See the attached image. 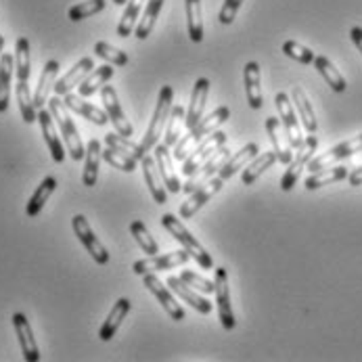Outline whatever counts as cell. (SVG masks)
Listing matches in <instances>:
<instances>
[{"label": "cell", "mask_w": 362, "mask_h": 362, "mask_svg": "<svg viewBox=\"0 0 362 362\" xmlns=\"http://www.w3.org/2000/svg\"><path fill=\"white\" fill-rule=\"evenodd\" d=\"M105 143H107V147H111L113 151L132 157V159H136V161H141L143 157L147 156L141 143H134L130 136H122L119 132H109V134H105Z\"/></svg>", "instance_id": "obj_34"}, {"label": "cell", "mask_w": 362, "mask_h": 362, "mask_svg": "<svg viewBox=\"0 0 362 362\" xmlns=\"http://www.w3.org/2000/svg\"><path fill=\"white\" fill-rule=\"evenodd\" d=\"M172 99H174V88L172 86H161L159 90V99H157L156 111H153V117L149 122V128L145 132V139H143V149L145 153L153 151L159 141V136L163 134V128H165V119H170V113H172Z\"/></svg>", "instance_id": "obj_4"}, {"label": "cell", "mask_w": 362, "mask_h": 362, "mask_svg": "<svg viewBox=\"0 0 362 362\" xmlns=\"http://www.w3.org/2000/svg\"><path fill=\"white\" fill-rule=\"evenodd\" d=\"M113 74H115V69H113V65H101V67H95L82 82H80V86H78V95L80 97H84V99H88V97H93L99 88H103L105 84L113 78Z\"/></svg>", "instance_id": "obj_30"}, {"label": "cell", "mask_w": 362, "mask_h": 362, "mask_svg": "<svg viewBox=\"0 0 362 362\" xmlns=\"http://www.w3.org/2000/svg\"><path fill=\"white\" fill-rule=\"evenodd\" d=\"M57 74H59V61H47L42 74H40V80H38V86L34 90V105L36 109H42L45 105L49 103V93L54 88V82H57Z\"/></svg>", "instance_id": "obj_29"}, {"label": "cell", "mask_w": 362, "mask_h": 362, "mask_svg": "<svg viewBox=\"0 0 362 362\" xmlns=\"http://www.w3.org/2000/svg\"><path fill=\"white\" fill-rule=\"evenodd\" d=\"M95 54H99L101 59H105L109 65H115V67H124V65H128V54L122 51V49H115V47H111V45H107V42H97L95 45Z\"/></svg>", "instance_id": "obj_46"}, {"label": "cell", "mask_w": 362, "mask_h": 362, "mask_svg": "<svg viewBox=\"0 0 362 362\" xmlns=\"http://www.w3.org/2000/svg\"><path fill=\"white\" fill-rule=\"evenodd\" d=\"M38 122H40V128H42V136H45V143L51 151V157L54 163H63L65 161V145L57 132V122L52 117L51 109H38Z\"/></svg>", "instance_id": "obj_17"}, {"label": "cell", "mask_w": 362, "mask_h": 362, "mask_svg": "<svg viewBox=\"0 0 362 362\" xmlns=\"http://www.w3.org/2000/svg\"><path fill=\"white\" fill-rule=\"evenodd\" d=\"M156 161L168 193H180L182 182H180V178H178V174L174 170V157L170 156V147L165 143H157L156 145Z\"/></svg>", "instance_id": "obj_20"}, {"label": "cell", "mask_w": 362, "mask_h": 362, "mask_svg": "<svg viewBox=\"0 0 362 362\" xmlns=\"http://www.w3.org/2000/svg\"><path fill=\"white\" fill-rule=\"evenodd\" d=\"M49 109H51L52 117L57 122V128L61 132V139L65 143V149H67L69 157L74 161H82L86 157V147H84L82 136H80V132H78V128H76V124H74V119L69 115L67 105L63 103V99L57 95V97L49 99Z\"/></svg>", "instance_id": "obj_2"}, {"label": "cell", "mask_w": 362, "mask_h": 362, "mask_svg": "<svg viewBox=\"0 0 362 362\" xmlns=\"http://www.w3.org/2000/svg\"><path fill=\"white\" fill-rule=\"evenodd\" d=\"M209 93V80L207 78H199L193 86V95H191V103H189V111H187V122L185 128L191 130L195 124H199V119L204 117V109H206V99Z\"/></svg>", "instance_id": "obj_25"}, {"label": "cell", "mask_w": 362, "mask_h": 362, "mask_svg": "<svg viewBox=\"0 0 362 362\" xmlns=\"http://www.w3.org/2000/svg\"><path fill=\"white\" fill-rule=\"evenodd\" d=\"M11 320H13L15 335H17V339H19L21 354H23L25 362L40 361V350H38V344H36V339H34V331H32V325H30L28 316L21 314V312H15Z\"/></svg>", "instance_id": "obj_14"}, {"label": "cell", "mask_w": 362, "mask_h": 362, "mask_svg": "<svg viewBox=\"0 0 362 362\" xmlns=\"http://www.w3.org/2000/svg\"><path fill=\"white\" fill-rule=\"evenodd\" d=\"M230 157V151L226 149V147H220L214 156L207 159L206 163L193 174V176H189V180L182 185V193H187V195H191L195 189H199L202 185H206L209 178H214L216 176V172H220V168L226 163V159Z\"/></svg>", "instance_id": "obj_11"}, {"label": "cell", "mask_w": 362, "mask_h": 362, "mask_svg": "<svg viewBox=\"0 0 362 362\" xmlns=\"http://www.w3.org/2000/svg\"><path fill=\"white\" fill-rule=\"evenodd\" d=\"M259 153V147L258 143H247L243 149H239L237 153H233V156L226 159V163L220 168V172H218V176L222 178V180H228V178H233L239 170H243L254 157Z\"/></svg>", "instance_id": "obj_27"}, {"label": "cell", "mask_w": 362, "mask_h": 362, "mask_svg": "<svg viewBox=\"0 0 362 362\" xmlns=\"http://www.w3.org/2000/svg\"><path fill=\"white\" fill-rule=\"evenodd\" d=\"M348 178H350V185H352V187H361L362 185V165L354 168V170L348 174Z\"/></svg>", "instance_id": "obj_52"}, {"label": "cell", "mask_w": 362, "mask_h": 362, "mask_svg": "<svg viewBox=\"0 0 362 362\" xmlns=\"http://www.w3.org/2000/svg\"><path fill=\"white\" fill-rule=\"evenodd\" d=\"M13 69H15V57L11 52H2V57H0V113H4L11 103Z\"/></svg>", "instance_id": "obj_33"}, {"label": "cell", "mask_w": 362, "mask_h": 362, "mask_svg": "<svg viewBox=\"0 0 362 362\" xmlns=\"http://www.w3.org/2000/svg\"><path fill=\"white\" fill-rule=\"evenodd\" d=\"M185 11H187L189 38L193 42H202L204 40V11H202V0H185Z\"/></svg>", "instance_id": "obj_37"}, {"label": "cell", "mask_w": 362, "mask_h": 362, "mask_svg": "<svg viewBox=\"0 0 362 362\" xmlns=\"http://www.w3.org/2000/svg\"><path fill=\"white\" fill-rule=\"evenodd\" d=\"M103 159L109 163V165H113V168H117V170H122V172H134L136 170V159H132V157L124 156V153H117V151H113L111 147H107L103 151Z\"/></svg>", "instance_id": "obj_48"}, {"label": "cell", "mask_w": 362, "mask_h": 362, "mask_svg": "<svg viewBox=\"0 0 362 362\" xmlns=\"http://www.w3.org/2000/svg\"><path fill=\"white\" fill-rule=\"evenodd\" d=\"M105 6H107L105 0H86V2L74 4V6L67 11V17H69V21H76V23H78V21H84V19H88V17L101 13Z\"/></svg>", "instance_id": "obj_45"}, {"label": "cell", "mask_w": 362, "mask_h": 362, "mask_svg": "<svg viewBox=\"0 0 362 362\" xmlns=\"http://www.w3.org/2000/svg\"><path fill=\"white\" fill-rule=\"evenodd\" d=\"M291 97H293L296 109H298V113H300L302 126H304L310 134H314V132L318 130V122H316V113H314V109H312V103L308 101L304 88H302V86H293Z\"/></svg>", "instance_id": "obj_39"}, {"label": "cell", "mask_w": 362, "mask_h": 362, "mask_svg": "<svg viewBox=\"0 0 362 362\" xmlns=\"http://www.w3.org/2000/svg\"><path fill=\"white\" fill-rule=\"evenodd\" d=\"M191 258V254L187 250H180V252H172V254H165V256H149L147 259H139L132 264V270L134 274L143 276L147 272H157V270H172L176 266H182L187 264Z\"/></svg>", "instance_id": "obj_13"}, {"label": "cell", "mask_w": 362, "mask_h": 362, "mask_svg": "<svg viewBox=\"0 0 362 362\" xmlns=\"http://www.w3.org/2000/svg\"><path fill=\"white\" fill-rule=\"evenodd\" d=\"M222 185H224V180L218 176V178H209L206 185H202L199 189H195V191L189 195V199L180 206V218H182V220L193 218V216H195V214L206 206L207 202L222 189Z\"/></svg>", "instance_id": "obj_16"}, {"label": "cell", "mask_w": 362, "mask_h": 362, "mask_svg": "<svg viewBox=\"0 0 362 362\" xmlns=\"http://www.w3.org/2000/svg\"><path fill=\"white\" fill-rule=\"evenodd\" d=\"M316 147H318V139L310 134L306 141H304V145H302V149H298L300 153L298 157L287 165V172L283 174V178H281V189L285 191V193H289L293 187H296V182L300 180V174H302V170L310 163V159L316 153Z\"/></svg>", "instance_id": "obj_9"}, {"label": "cell", "mask_w": 362, "mask_h": 362, "mask_svg": "<svg viewBox=\"0 0 362 362\" xmlns=\"http://www.w3.org/2000/svg\"><path fill=\"white\" fill-rule=\"evenodd\" d=\"M356 153H362V134L350 139V141H346V143H341V145H337V147H333V149H329L322 156L312 157L310 163H308V170L318 172V170L329 168L331 163H335L339 159H348V157L356 156Z\"/></svg>", "instance_id": "obj_15"}, {"label": "cell", "mask_w": 362, "mask_h": 362, "mask_svg": "<svg viewBox=\"0 0 362 362\" xmlns=\"http://www.w3.org/2000/svg\"><path fill=\"white\" fill-rule=\"evenodd\" d=\"M143 2L147 0H128V6L117 23V36L119 38H128L132 36V32L136 30V23H139V13L143 8Z\"/></svg>", "instance_id": "obj_43"}, {"label": "cell", "mask_w": 362, "mask_h": 362, "mask_svg": "<svg viewBox=\"0 0 362 362\" xmlns=\"http://www.w3.org/2000/svg\"><path fill=\"white\" fill-rule=\"evenodd\" d=\"M243 82H245L247 105L258 111L264 105V97H262V86H259V65L256 61L245 63V67H243Z\"/></svg>", "instance_id": "obj_28"}, {"label": "cell", "mask_w": 362, "mask_h": 362, "mask_svg": "<svg viewBox=\"0 0 362 362\" xmlns=\"http://www.w3.org/2000/svg\"><path fill=\"white\" fill-rule=\"evenodd\" d=\"M101 99H103V107L109 115V122L113 124L115 132H119L122 136H132L134 134V128L130 124V119L126 117V113L122 111V105L117 99V93L113 86H103L101 88Z\"/></svg>", "instance_id": "obj_12"}, {"label": "cell", "mask_w": 362, "mask_h": 362, "mask_svg": "<svg viewBox=\"0 0 362 362\" xmlns=\"http://www.w3.org/2000/svg\"><path fill=\"white\" fill-rule=\"evenodd\" d=\"M274 161H279L274 151H266V153H262V156L254 157V159L241 170V180H243V185H250V187H252L266 170H270V168L274 165Z\"/></svg>", "instance_id": "obj_35"}, {"label": "cell", "mask_w": 362, "mask_h": 362, "mask_svg": "<svg viewBox=\"0 0 362 362\" xmlns=\"http://www.w3.org/2000/svg\"><path fill=\"white\" fill-rule=\"evenodd\" d=\"M101 161H103L101 143H99V139H93V141L86 145V157H84V172H82V182H84V187L90 189V187L97 185Z\"/></svg>", "instance_id": "obj_26"}, {"label": "cell", "mask_w": 362, "mask_h": 362, "mask_svg": "<svg viewBox=\"0 0 362 362\" xmlns=\"http://www.w3.org/2000/svg\"><path fill=\"white\" fill-rule=\"evenodd\" d=\"M226 139H228V136H226L224 132L214 130L209 136H206V139L191 151V156L182 161V174H185V176H193V174L206 163L209 157L214 156L220 147L226 145Z\"/></svg>", "instance_id": "obj_5"}, {"label": "cell", "mask_w": 362, "mask_h": 362, "mask_svg": "<svg viewBox=\"0 0 362 362\" xmlns=\"http://www.w3.org/2000/svg\"><path fill=\"white\" fill-rule=\"evenodd\" d=\"M130 233H132L134 241L139 243V247H141L145 254H149V256H157V254H159L157 241L151 237L149 228H147L141 220H134V222L130 224Z\"/></svg>", "instance_id": "obj_44"}, {"label": "cell", "mask_w": 362, "mask_h": 362, "mask_svg": "<svg viewBox=\"0 0 362 362\" xmlns=\"http://www.w3.org/2000/svg\"><path fill=\"white\" fill-rule=\"evenodd\" d=\"M228 119H230V109H228V107H218V109H214L207 117H202L199 124H195V126L187 132V136H182V139L176 143V147H174V159L182 163L187 157L191 156V151H193L206 136H209L220 124H224V122H228Z\"/></svg>", "instance_id": "obj_1"}, {"label": "cell", "mask_w": 362, "mask_h": 362, "mask_svg": "<svg viewBox=\"0 0 362 362\" xmlns=\"http://www.w3.org/2000/svg\"><path fill=\"white\" fill-rule=\"evenodd\" d=\"M185 122H187V111L182 109V105L172 107L170 122H168V126H165V136H163V143H165L168 147H176V143H178L180 136H182Z\"/></svg>", "instance_id": "obj_42"}, {"label": "cell", "mask_w": 362, "mask_h": 362, "mask_svg": "<svg viewBox=\"0 0 362 362\" xmlns=\"http://www.w3.org/2000/svg\"><path fill=\"white\" fill-rule=\"evenodd\" d=\"M95 69V61H93V57H82L65 76H61L57 82H54V95H59V97H65L67 93H71L76 86H80V82L90 74Z\"/></svg>", "instance_id": "obj_19"}, {"label": "cell", "mask_w": 362, "mask_h": 362, "mask_svg": "<svg viewBox=\"0 0 362 362\" xmlns=\"http://www.w3.org/2000/svg\"><path fill=\"white\" fill-rule=\"evenodd\" d=\"M243 2H245V0H224L222 8H220V13H218V21H220L222 25H230V23L235 21V17H237V13H239V8H241Z\"/></svg>", "instance_id": "obj_50"}, {"label": "cell", "mask_w": 362, "mask_h": 362, "mask_svg": "<svg viewBox=\"0 0 362 362\" xmlns=\"http://www.w3.org/2000/svg\"><path fill=\"white\" fill-rule=\"evenodd\" d=\"M130 310H132V302H130L128 298H119V300L113 304L109 316L105 318V322L101 325V329H99V339H101V341H109L111 337H115L117 329L122 327L124 318L130 314Z\"/></svg>", "instance_id": "obj_23"}, {"label": "cell", "mask_w": 362, "mask_h": 362, "mask_svg": "<svg viewBox=\"0 0 362 362\" xmlns=\"http://www.w3.org/2000/svg\"><path fill=\"white\" fill-rule=\"evenodd\" d=\"M15 99H17L19 111H21V119L25 124L38 122V109L34 105V95L30 90L28 82H17V86H15Z\"/></svg>", "instance_id": "obj_40"}, {"label": "cell", "mask_w": 362, "mask_h": 362, "mask_svg": "<svg viewBox=\"0 0 362 362\" xmlns=\"http://www.w3.org/2000/svg\"><path fill=\"white\" fill-rule=\"evenodd\" d=\"M180 279H182L185 283H189L191 287L199 289L202 293H214V291H216V283H214V281H209V279L197 274V272H193V270H182V272H180Z\"/></svg>", "instance_id": "obj_49"}, {"label": "cell", "mask_w": 362, "mask_h": 362, "mask_svg": "<svg viewBox=\"0 0 362 362\" xmlns=\"http://www.w3.org/2000/svg\"><path fill=\"white\" fill-rule=\"evenodd\" d=\"M126 2H128V0H113V4H115V6H119V4H126Z\"/></svg>", "instance_id": "obj_54"}, {"label": "cell", "mask_w": 362, "mask_h": 362, "mask_svg": "<svg viewBox=\"0 0 362 362\" xmlns=\"http://www.w3.org/2000/svg\"><path fill=\"white\" fill-rule=\"evenodd\" d=\"M54 189H57V178H54V176H47V178L38 185V189L32 193V197H30V202H28V206H25V214H28L30 218H36V216L42 211V207L49 204V199H51V195L54 193Z\"/></svg>", "instance_id": "obj_31"}, {"label": "cell", "mask_w": 362, "mask_h": 362, "mask_svg": "<svg viewBox=\"0 0 362 362\" xmlns=\"http://www.w3.org/2000/svg\"><path fill=\"white\" fill-rule=\"evenodd\" d=\"M161 226L178 241V243H182V247L191 254V258H195V262L202 266V268H206V270H211L214 268V259L211 256L206 252V247L189 233V228L182 224V220H178L174 214H163L161 216Z\"/></svg>", "instance_id": "obj_3"}, {"label": "cell", "mask_w": 362, "mask_h": 362, "mask_svg": "<svg viewBox=\"0 0 362 362\" xmlns=\"http://www.w3.org/2000/svg\"><path fill=\"white\" fill-rule=\"evenodd\" d=\"M32 74V49L28 38H17L15 42V76L17 82H28Z\"/></svg>", "instance_id": "obj_36"}, {"label": "cell", "mask_w": 362, "mask_h": 362, "mask_svg": "<svg viewBox=\"0 0 362 362\" xmlns=\"http://www.w3.org/2000/svg\"><path fill=\"white\" fill-rule=\"evenodd\" d=\"M168 287L172 289V293H176L185 304H189L191 308H195L199 314H209V312L214 310L211 302L206 300V298H202L199 293H195L191 289V285L185 283L180 276H168Z\"/></svg>", "instance_id": "obj_21"}, {"label": "cell", "mask_w": 362, "mask_h": 362, "mask_svg": "<svg viewBox=\"0 0 362 362\" xmlns=\"http://www.w3.org/2000/svg\"><path fill=\"white\" fill-rule=\"evenodd\" d=\"M266 132L272 141V147H274V153L276 159L285 165H289L293 161V147H291V141L281 124L279 117H266Z\"/></svg>", "instance_id": "obj_18"}, {"label": "cell", "mask_w": 362, "mask_h": 362, "mask_svg": "<svg viewBox=\"0 0 362 362\" xmlns=\"http://www.w3.org/2000/svg\"><path fill=\"white\" fill-rule=\"evenodd\" d=\"M141 165H143V176H145V182L149 187V193L151 197L156 199L157 206H163L165 199H168V189L163 185V178H161V172H157V161L156 157H151L149 153L141 159Z\"/></svg>", "instance_id": "obj_22"}, {"label": "cell", "mask_w": 362, "mask_h": 362, "mask_svg": "<svg viewBox=\"0 0 362 362\" xmlns=\"http://www.w3.org/2000/svg\"><path fill=\"white\" fill-rule=\"evenodd\" d=\"M71 226H74V233H76L78 241L84 245V250L90 254V258L95 259L97 264L105 266V264L109 262V252L105 250V245L99 241V237L95 235V230L90 228L86 216L76 214V216L71 218Z\"/></svg>", "instance_id": "obj_6"}, {"label": "cell", "mask_w": 362, "mask_h": 362, "mask_svg": "<svg viewBox=\"0 0 362 362\" xmlns=\"http://www.w3.org/2000/svg\"><path fill=\"white\" fill-rule=\"evenodd\" d=\"M63 103L67 105V109H71L74 113L82 115L84 119H88V122H93V124H97V126H105V124L109 122L107 111L99 109V107H95L93 103H86V101H84V97H80V95L67 93V95L63 97Z\"/></svg>", "instance_id": "obj_24"}, {"label": "cell", "mask_w": 362, "mask_h": 362, "mask_svg": "<svg viewBox=\"0 0 362 362\" xmlns=\"http://www.w3.org/2000/svg\"><path fill=\"white\" fill-rule=\"evenodd\" d=\"M314 67H316V71L325 78V82L331 86V90H333V93H346V88H348L346 78L339 74V69H337V67H335L327 57L318 54V57L314 59Z\"/></svg>", "instance_id": "obj_32"}, {"label": "cell", "mask_w": 362, "mask_h": 362, "mask_svg": "<svg viewBox=\"0 0 362 362\" xmlns=\"http://www.w3.org/2000/svg\"><path fill=\"white\" fill-rule=\"evenodd\" d=\"M216 306H218V316L220 322L226 331H233L237 327L235 320V312H233V304H230V291H228V272L226 268H216Z\"/></svg>", "instance_id": "obj_7"}, {"label": "cell", "mask_w": 362, "mask_h": 362, "mask_svg": "<svg viewBox=\"0 0 362 362\" xmlns=\"http://www.w3.org/2000/svg\"><path fill=\"white\" fill-rule=\"evenodd\" d=\"M348 168L346 165H333V168H322L318 172H314L310 178H306V189L308 191H316L320 187H327V185H333V182H339L344 178H348Z\"/></svg>", "instance_id": "obj_38"}, {"label": "cell", "mask_w": 362, "mask_h": 362, "mask_svg": "<svg viewBox=\"0 0 362 362\" xmlns=\"http://www.w3.org/2000/svg\"><path fill=\"white\" fill-rule=\"evenodd\" d=\"M143 281H145V287L156 296L157 302L161 304V308L165 310V314H168L172 320H176V322L185 320V310H182V306H180V304L176 302V298L172 296V289H168V287L161 283V279L156 276V272L143 274Z\"/></svg>", "instance_id": "obj_8"}, {"label": "cell", "mask_w": 362, "mask_h": 362, "mask_svg": "<svg viewBox=\"0 0 362 362\" xmlns=\"http://www.w3.org/2000/svg\"><path fill=\"white\" fill-rule=\"evenodd\" d=\"M274 105L279 109V115L283 119V128L291 141V147L293 149H302L304 145V136H302V130H300V119L296 115V109H293V103L289 101V95L287 93H276L274 97Z\"/></svg>", "instance_id": "obj_10"}, {"label": "cell", "mask_w": 362, "mask_h": 362, "mask_svg": "<svg viewBox=\"0 0 362 362\" xmlns=\"http://www.w3.org/2000/svg\"><path fill=\"white\" fill-rule=\"evenodd\" d=\"M283 52H285L289 59H293V61H298V63H304V65H310V63H314V59H316V54H314L308 47H304V45H300V42H296V40H287V42L283 45Z\"/></svg>", "instance_id": "obj_47"}, {"label": "cell", "mask_w": 362, "mask_h": 362, "mask_svg": "<svg viewBox=\"0 0 362 362\" xmlns=\"http://www.w3.org/2000/svg\"><path fill=\"white\" fill-rule=\"evenodd\" d=\"M2 49H4V36H0V57H2Z\"/></svg>", "instance_id": "obj_53"}, {"label": "cell", "mask_w": 362, "mask_h": 362, "mask_svg": "<svg viewBox=\"0 0 362 362\" xmlns=\"http://www.w3.org/2000/svg\"><path fill=\"white\" fill-rule=\"evenodd\" d=\"M350 38H352V42L356 45V49H358L362 54V28L354 25V28L350 30Z\"/></svg>", "instance_id": "obj_51"}, {"label": "cell", "mask_w": 362, "mask_h": 362, "mask_svg": "<svg viewBox=\"0 0 362 362\" xmlns=\"http://www.w3.org/2000/svg\"><path fill=\"white\" fill-rule=\"evenodd\" d=\"M163 2H165V0H149V2H147L145 15L141 17V21L136 23V30H134V36H136L139 40H147V38L151 36V32H153V28H156L157 17H159V13H161Z\"/></svg>", "instance_id": "obj_41"}]
</instances>
